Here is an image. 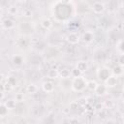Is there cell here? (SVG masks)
<instances>
[{"label":"cell","mask_w":124,"mask_h":124,"mask_svg":"<svg viewBox=\"0 0 124 124\" xmlns=\"http://www.w3.org/2000/svg\"><path fill=\"white\" fill-rule=\"evenodd\" d=\"M86 86V80L81 76L78 78H74V80L72 82V89L76 92L82 91Z\"/></svg>","instance_id":"cell-1"},{"label":"cell","mask_w":124,"mask_h":124,"mask_svg":"<svg viewBox=\"0 0 124 124\" xmlns=\"http://www.w3.org/2000/svg\"><path fill=\"white\" fill-rule=\"evenodd\" d=\"M66 40H67V42H68L69 44H71V45H76V44H78V41H79V36H78V34H77V33H75V32H71V33H69V34L67 35Z\"/></svg>","instance_id":"cell-2"},{"label":"cell","mask_w":124,"mask_h":124,"mask_svg":"<svg viewBox=\"0 0 124 124\" xmlns=\"http://www.w3.org/2000/svg\"><path fill=\"white\" fill-rule=\"evenodd\" d=\"M117 80H118V78L115 77V76H109L106 80H105V85L107 87H114L116 86L117 84Z\"/></svg>","instance_id":"cell-3"},{"label":"cell","mask_w":124,"mask_h":124,"mask_svg":"<svg viewBox=\"0 0 124 124\" xmlns=\"http://www.w3.org/2000/svg\"><path fill=\"white\" fill-rule=\"evenodd\" d=\"M108 87L105 84H97L96 88L94 89V92L96 93L97 96H104L107 93Z\"/></svg>","instance_id":"cell-4"},{"label":"cell","mask_w":124,"mask_h":124,"mask_svg":"<svg viewBox=\"0 0 124 124\" xmlns=\"http://www.w3.org/2000/svg\"><path fill=\"white\" fill-rule=\"evenodd\" d=\"M109 76H110V74H109V72H108V70L107 68L100 69L99 72H98V77H99V78L102 79L103 81H105Z\"/></svg>","instance_id":"cell-5"},{"label":"cell","mask_w":124,"mask_h":124,"mask_svg":"<svg viewBox=\"0 0 124 124\" xmlns=\"http://www.w3.org/2000/svg\"><path fill=\"white\" fill-rule=\"evenodd\" d=\"M92 10L95 14H102L105 10V6L100 2H95L92 5Z\"/></svg>","instance_id":"cell-6"},{"label":"cell","mask_w":124,"mask_h":124,"mask_svg":"<svg viewBox=\"0 0 124 124\" xmlns=\"http://www.w3.org/2000/svg\"><path fill=\"white\" fill-rule=\"evenodd\" d=\"M42 88H43V90L45 92L50 93V92H52L54 90V85H53V83L51 81H45L42 84Z\"/></svg>","instance_id":"cell-7"},{"label":"cell","mask_w":124,"mask_h":124,"mask_svg":"<svg viewBox=\"0 0 124 124\" xmlns=\"http://www.w3.org/2000/svg\"><path fill=\"white\" fill-rule=\"evenodd\" d=\"M81 39H82V41H83L84 43H91V42L93 41V39H94L93 33L90 32V31H86V32H84V33L82 34Z\"/></svg>","instance_id":"cell-8"},{"label":"cell","mask_w":124,"mask_h":124,"mask_svg":"<svg viewBox=\"0 0 124 124\" xmlns=\"http://www.w3.org/2000/svg\"><path fill=\"white\" fill-rule=\"evenodd\" d=\"M47 78H49L50 79H55L59 77V71L55 68H51L47 71Z\"/></svg>","instance_id":"cell-9"},{"label":"cell","mask_w":124,"mask_h":124,"mask_svg":"<svg viewBox=\"0 0 124 124\" xmlns=\"http://www.w3.org/2000/svg\"><path fill=\"white\" fill-rule=\"evenodd\" d=\"M76 68L78 69L81 73H84V72H86V71L88 70V64H87V62H85V61H78V62L77 63Z\"/></svg>","instance_id":"cell-10"},{"label":"cell","mask_w":124,"mask_h":124,"mask_svg":"<svg viewBox=\"0 0 124 124\" xmlns=\"http://www.w3.org/2000/svg\"><path fill=\"white\" fill-rule=\"evenodd\" d=\"M2 25H3V27L5 29H12L15 26V23L11 18H5L2 21Z\"/></svg>","instance_id":"cell-11"},{"label":"cell","mask_w":124,"mask_h":124,"mask_svg":"<svg viewBox=\"0 0 124 124\" xmlns=\"http://www.w3.org/2000/svg\"><path fill=\"white\" fill-rule=\"evenodd\" d=\"M112 75L115 76V77H121L123 75V66H120V65H117L115 66L113 69H112Z\"/></svg>","instance_id":"cell-12"},{"label":"cell","mask_w":124,"mask_h":124,"mask_svg":"<svg viewBox=\"0 0 124 124\" xmlns=\"http://www.w3.org/2000/svg\"><path fill=\"white\" fill-rule=\"evenodd\" d=\"M41 25H42V27L45 28V29H49V28H51V26H52V22H51L48 18H44V19L41 21Z\"/></svg>","instance_id":"cell-13"},{"label":"cell","mask_w":124,"mask_h":124,"mask_svg":"<svg viewBox=\"0 0 124 124\" xmlns=\"http://www.w3.org/2000/svg\"><path fill=\"white\" fill-rule=\"evenodd\" d=\"M26 91H27V93H29V94H35V93L38 91V87H37L34 83H31V84L27 85Z\"/></svg>","instance_id":"cell-14"},{"label":"cell","mask_w":124,"mask_h":124,"mask_svg":"<svg viewBox=\"0 0 124 124\" xmlns=\"http://www.w3.org/2000/svg\"><path fill=\"white\" fill-rule=\"evenodd\" d=\"M96 86H97V82L95 81V80H93V79H91V80H88V81H86V88L87 89H89V90H91V91H94V89L96 88Z\"/></svg>","instance_id":"cell-15"},{"label":"cell","mask_w":124,"mask_h":124,"mask_svg":"<svg viewBox=\"0 0 124 124\" xmlns=\"http://www.w3.org/2000/svg\"><path fill=\"white\" fill-rule=\"evenodd\" d=\"M22 62H23V58H22L21 55H15V56L13 57V63H14L15 65H16V66L21 65Z\"/></svg>","instance_id":"cell-16"},{"label":"cell","mask_w":124,"mask_h":124,"mask_svg":"<svg viewBox=\"0 0 124 124\" xmlns=\"http://www.w3.org/2000/svg\"><path fill=\"white\" fill-rule=\"evenodd\" d=\"M70 75H71V71L68 70V69H62V70L59 72V76H60V78H68L70 77Z\"/></svg>","instance_id":"cell-17"},{"label":"cell","mask_w":124,"mask_h":124,"mask_svg":"<svg viewBox=\"0 0 124 124\" xmlns=\"http://www.w3.org/2000/svg\"><path fill=\"white\" fill-rule=\"evenodd\" d=\"M5 105H6V107L8 108V109L10 110V109H14V108H16V103L15 100H8V101L5 102Z\"/></svg>","instance_id":"cell-18"},{"label":"cell","mask_w":124,"mask_h":124,"mask_svg":"<svg viewBox=\"0 0 124 124\" xmlns=\"http://www.w3.org/2000/svg\"><path fill=\"white\" fill-rule=\"evenodd\" d=\"M123 39H120L117 43H116V49L119 51V53H123L124 52V46H123Z\"/></svg>","instance_id":"cell-19"},{"label":"cell","mask_w":124,"mask_h":124,"mask_svg":"<svg viewBox=\"0 0 124 124\" xmlns=\"http://www.w3.org/2000/svg\"><path fill=\"white\" fill-rule=\"evenodd\" d=\"M8 108L6 107L5 104H1L0 105V116H5L8 113Z\"/></svg>","instance_id":"cell-20"},{"label":"cell","mask_w":124,"mask_h":124,"mask_svg":"<svg viewBox=\"0 0 124 124\" xmlns=\"http://www.w3.org/2000/svg\"><path fill=\"white\" fill-rule=\"evenodd\" d=\"M81 72L78 70V69H77V68H74L73 70H71V76L73 77V78H78V77H80L81 76Z\"/></svg>","instance_id":"cell-21"},{"label":"cell","mask_w":124,"mask_h":124,"mask_svg":"<svg viewBox=\"0 0 124 124\" xmlns=\"http://www.w3.org/2000/svg\"><path fill=\"white\" fill-rule=\"evenodd\" d=\"M79 108V105L77 101H73L70 103V109L71 110H77Z\"/></svg>","instance_id":"cell-22"},{"label":"cell","mask_w":124,"mask_h":124,"mask_svg":"<svg viewBox=\"0 0 124 124\" xmlns=\"http://www.w3.org/2000/svg\"><path fill=\"white\" fill-rule=\"evenodd\" d=\"M7 82H8L9 84H11L12 86H15L16 83V78H14V77H9L8 79H7Z\"/></svg>","instance_id":"cell-23"},{"label":"cell","mask_w":124,"mask_h":124,"mask_svg":"<svg viewBox=\"0 0 124 124\" xmlns=\"http://www.w3.org/2000/svg\"><path fill=\"white\" fill-rule=\"evenodd\" d=\"M8 12H9V14L12 15V16H13V15H16V12H17V8H16V6H11V7L9 8V11H8Z\"/></svg>","instance_id":"cell-24"},{"label":"cell","mask_w":124,"mask_h":124,"mask_svg":"<svg viewBox=\"0 0 124 124\" xmlns=\"http://www.w3.org/2000/svg\"><path fill=\"white\" fill-rule=\"evenodd\" d=\"M118 65H120V66L124 65V54L123 53H120V55L118 57Z\"/></svg>","instance_id":"cell-25"},{"label":"cell","mask_w":124,"mask_h":124,"mask_svg":"<svg viewBox=\"0 0 124 124\" xmlns=\"http://www.w3.org/2000/svg\"><path fill=\"white\" fill-rule=\"evenodd\" d=\"M78 105H79V107H84L87 103H86V98H80L78 101Z\"/></svg>","instance_id":"cell-26"},{"label":"cell","mask_w":124,"mask_h":124,"mask_svg":"<svg viewBox=\"0 0 124 124\" xmlns=\"http://www.w3.org/2000/svg\"><path fill=\"white\" fill-rule=\"evenodd\" d=\"M23 99H24V96H23L22 93H17V94L16 95V101L21 102V101H23Z\"/></svg>","instance_id":"cell-27"},{"label":"cell","mask_w":124,"mask_h":124,"mask_svg":"<svg viewBox=\"0 0 124 124\" xmlns=\"http://www.w3.org/2000/svg\"><path fill=\"white\" fill-rule=\"evenodd\" d=\"M13 88H14V86H12L11 84H9L8 82H7V83L4 85V89H5V90H8V91H12V90H13Z\"/></svg>","instance_id":"cell-28"},{"label":"cell","mask_w":124,"mask_h":124,"mask_svg":"<svg viewBox=\"0 0 124 124\" xmlns=\"http://www.w3.org/2000/svg\"><path fill=\"white\" fill-rule=\"evenodd\" d=\"M94 98H92V97H89V98H86V103L88 104V105H93L94 104Z\"/></svg>","instance_id":"cell-29"},{"label":"cell","mask_w":124,"mask_h":124,"mask_svg":"<svg viewBox=\"0 0 124 124\" xmlns=\"http://www.w3.org/2000/svg\"><path fill=\"white\" fill-rule=\"evenodd\" d=\"M23 15H24V16H30L32 15V12H31L30 10H25V11L23 12Z\"/></svg>","instance_id":"cell-30"},{"label":"cell","mask_w":124,"mask_h":124,"mask_svg":"<svg viewBox=\"0 0 124 124\" xmlns=\"http://www.w3.org/2000/svg\"><path fill=\"white\" fill-rule=\"evenodd\" d=\"M102 108H103V106H102L101 104H98V105L95 107V108H97V109H99V110H100V109L102 110Z\"/></svg>","instance_id":"cell-31"},{"label":"cell","mask_w":124,"mask_h":124,"mask_svg":"<svg viewBox=\"0 0 124 124\" xmlns=\"http://www.w3.org/2000/svg\"><path fill=\"white\" fill-rule=\"evenodd\" d=\"M69 122H70V123H78V119H70Z\"/></svg>","instance_id":"cell-32"},{"label":"cell","mask_w":124,"mask_h":124,"mask_svg":"<svg viewBox=\"0 0 124 124\" xmlns=\"http://www.w3.org/2000/svg\"><path fill=\"white\" fill-rule=\"evenodd\" d=\"M0 91H5V89H4V84H2L1 82H0Z\"/></svg>","instance_id":"cell-33"},{"label":"cell","mask_w":124,"mask_h":124,"mask_svg":"<svg viewBox=\"0 0 124 124\" xmlns=\"http://www.w3.org/2000/svg\"><path fill=\"white\" fill-rule=\"evenodd\" d=\"M4 98V93H3V91H0V100H2Z\"/></svg>","instance_id":"cell-34"},{"label":"cell","mask_w":124,"mask_h":124,"mask_svg":"<svg viewBox=\"0 0 124 124\" xmlns=\"http://www.w3.org/2000/svg\"><path fill=\"white\" fill-rule=\"evenodd\" d=\"M16 1H17V2H19V3H22V2H25V0H16Z\"/></svg>","instance_id":"cell-35"},{"label":"cell","mask_w":124,"mask_h":124,"mask_svg":"<svg viewBox=\"0 0 124 124\" xmlns=\"http://www.w3.org/2000/svg\"><path fill=\"white\" fill-rule=\"evenodd\" d=\"M2 79H3V76H2V74H0V82L2 81Z\"/></svg>","instance_id":"cell-36"},{"label":"cell","mask_w":124,"mask_h":124,"mask_svg":"<svg viewBox=\"0 0 124 124\" xmlns=\"http://www.w3.org/2000/svg\"><path fill=\"white\" fill-rule=\"evenodd\" d=\"M1 16H2V11L0 10V18H1Z\"/></svg>","instance_id":"cell-37"},{"label":"cell","mask_w":124,"mask_h":124,"mask_svg":"<svg viewBox=\"0 0 124 124\" xmlns=\"http://www.w3.org/2000/svg\"><path fill=\"white\" fill-rule=\"evenodd\" d=\"M1 24H2V21H1V20H0V25H1Z\"/></svg>","instance_id":"cell-38"}]
</instances>
